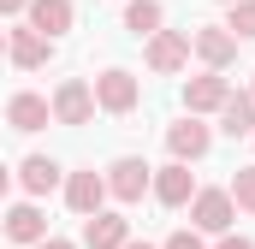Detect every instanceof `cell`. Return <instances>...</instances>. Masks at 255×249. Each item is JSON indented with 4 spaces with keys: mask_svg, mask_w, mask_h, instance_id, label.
<instances>
[{
    "mask_svg": "<svg viewBox=\"0 0 255 249\" xmlns=\"http://www.w3.org/2000/svg\"><path fill=\"white\" fill-rule=\"evenodd\" d=\"M136 101H142V83H136V71H125V65H107V71L95 77V107H101V113L125 119V113H136Z\"/></svg>",
    "mask_w": 255,
    "mask_h": 249,
    "instance_id": "obj_1",
    "label": "cell"
},
{
    "mask_svg": "<svg viewBox=\"0 0 255 249\" xmlns=\"http://www.w3.org/2000/svg\"><path fill=\"white\" fill-rule=\"evenodd\" d=\"M232 220H238V202H232V190H202L196 184L190 196V226L202 238H220V232H232Z\"/></svg>",
    "mask_w": 255,
    "mask_h": 249,
    "instance_id": "obj_2",
    "label": "cell"
},
{
    "mask_svg": "<svg viewBox=\"0 0 255 249\" xmlns=\"http://www.w3.org/2000/svg\"><path fill=\"white\" fill-rule=\"evenodd\" d=\"M148 184H154V166H148L142 154H119V160L107 166V196L125 202V208H130V202H142Z\"/></svg>",
    "mask_w": 255,
    "mask_h": 249,
    "instance_id": "obj_3",
    "label": "cell"
},
{
    "mask_svg": "<svg viewBox=\"0 0 255 249\" xmlns=\"http://www.w3.org/2000/svg\"><path fill=\"white\" fill-rule=\"evenodd\" d=\"M142 60H148V71H160V77L184 71L190 65V30H154L148 48H142Z\"/></svg>",
    "mask_w": 255,
    "mask_h": 249,
    "instance_id": "obj_4",
    "label": "cell"
},
{
    "mask_svg": "<svg viewBox=\"0 0 255 249\" xmlns=\"http://www.w3.org/2000/svg\"><path fill=\"white\" fill-rule=\"evenodd\" d=\"M54 124H89L95 119V83H83V77H65L60 89H54Z\"/></svg>",
    "mask_w": 255,
    "mask_h": 249,
    "instance_id": "obj_5",
    "label": "cell"
},
{
    "mask_svg": "<svg viewBox=\"0 0 255 249\" xmlns=\"http://www.w3.org/2000/svg\"><path fill=\"white\" fill-rule=\"evenodd\" d=\"M190 54L208 71H226V65L238 60V36L226 30V24H202V30H190Z\"/></svg>",
    "mask_w": 255,
    "mask_h": 249,
    "instance_id": "obj_6",
    "label": "cell"
},
{
    "mask_svg": "<svg viewBox=\"0 0 255 249\" xmlns=\"http://www.w3.org/2000/svg\"><path fill=\"white\" fill-rule=\"evenodd\" d=\"M166 148H172V160H202L208 148H214V130L202 124V113H184L178 124H166Z\"/></svg>",
    "mask_w": 255,
    "mask_h": 249,
    "instance_id": "obj_7",
    "label": "cell"
},
{
    "mask_svg": "<svg viewBox=\"0 0 255 249\" xmlns=\"http://www.w3.org/2000/svg\"><path fill=\"white\" fill-rule=\"evenodd\" d=\"M65 208H71L77 220H89L95 208H107V172H95V166L71 172V178H65Z\"/></svg>",
    "mask_w": 255,
    "mask_h": 249,
    "instance_id": "obj_8",
    "label": "cell"
},
{
    "mask_svg": "<svg viewBox=\"0 0 255 249\" xmlns=\"http://www.w3.org/2000/svg\"><path fill=\"white\" fill-rule=\"evenodd\" d=\"M154 202L160 208H190V196H196V172H190V160H166L160 172H154Z\"/></svg>",
    "mask_w": 255,
    "mask_h": 249,
    "instance_id": "obj_9",
    "label": "cell"
},
{
    "mask_svg": "<svg viewBox=\"0 0 255 249\" xmlns=\"http://www.w3.org/2000/svg\"><path fill=\"white\" fill-rule=\"evenodd\" d=\"M54 54V42L42 36V30H30V24H18V30H6V60L18 65V71H42Z\"/></svg>",
    "mask_w": 255,
    "mask_h": 249,
    "instance_id": "obj_10",
    "label": "cell"
},
{
    "mask_svg": "<svg viewBox=\"0 0 255 249\" xmlns=\"http://www.w3.org/2000/svg\"><path fill=\"white\" fill-rule=\"evenodd\" d=\"M0 232H6V238H12V244H42V238H48V214H42V208H36V196H30V202H18V208H6V220H0Z\"/></svg>",
    "mask_w": 255,
    "mask_h": 249,
    "instance_id": "obj_11",
    "label": "cell"
},
{
    "mask_svg": "<svg viewBox=\"0 0 255 249\" xmlns=\"http://www.w3.org/2000/svg\"><path fill=\"white\" fill-rule=\"evenodd\" d=\"M6 124H12V130H24V136H30V130H48V124H54L48 95H30V89H18V95L6 101Z\"/></svg>",
    "mask_w": 255,
    "mask_h": 249,
    "instance_id": "obj_12",
    "label": "cell"
},
{
    "mask_svg": "<svg viewBox=\"0 0 255 249\" xmlns=\"http://www.w3.org/2000/svg\"><path fill=\"white\" fill-rule=\"evenodd\" d=\"M125 238H130V220H125V214L95 208V214L83 220V249H125Z\"/></svg>",
    "mask_w": 255,
    "mask_h": 249,
    "instance_id": "obj_13",
    "label": "cell"
},
{
    "mask_svg": "<svg viewBox=\"0 0 255 249\" xmlns=\"http://www.w3.org/2000/svg\"><path fill=\"white\" fill-rule=\"evenodd\" d=\"M232 95V83H226V71H202L184 83V113H220V101Z\"/></svg>",
    "mask_w": 255,
    "mask_h": 249,
    "instance_id": "obj_14",
    "label": "cell"
},
{
    "mask_svg": "<svg viewBox=\"0 0 255 249\" xmlns=\"http://www.w3.org/2000/svg\"><path fill=\"white\" fill-rule=\"evenodd\" d=\"M24 18H30V30H42L48 42H60L65 30H71V18H77V12H71V0H30V6H24Z\"/></svg>",
    "mask_w": 255,
    "mask_h": 249,
    "instance_id": "obj_15",
    "label": "cell"
},
{
    "mask_svg": "<svg viewBox=\"0 0 255 249\" xmlns=\"http://www.w3.org/2000/svg\"><path fill=\"white\" fill-rule=\"evenodd\" d=\"M220 130L238 142V136H255V95L250 89H232L226 101H220Z\"/></svg>",
    "mask_w": 255,
    "mask_h": 249,
    "instance_id": "obj_16",
    "label": "cell"
},
{
    "mask_svg": "<svg viewBox=\"0 0 255 249\" xmlns=\"http://www.w3.org/2000/svg\"><path fill=\"white\" fill-rule=\"evenodd\" d=\"M18 184L30 190L36 202H42V196H54V190H60V160H54V154H30V160L18 166Z\"/></svg>",
    "mask_w": 255,
    "mask_h": 249,
    "instance_id": "obj_17",
    "label": "cell"
},
{
    "mask_svg": "<svg viewBox=\"0 0 255 249\" xmlns=\"http://www.w3.org/2000/svg\"><path fill=\"white\" fill-rule=\"evenodd\" d=\"M160 24H166V6H160V0H125V30H130V36L148 42Z\"/></svg>",
    "mask_w": 255,
    "mask_h": 249,
    "instance_id": "obj_18",
    "label": "cell"
},
{
    "mask_svg": "<svg viewBox=\"0 0 255 249\" xmlns=\"http://www.w3.org/2000/svg\"><path fill=\"white\" fill-rule=\"evenodd\" d=\"M226 30H232L238 42H255V0H232V6H226Z\"/></svg>",
    "mask_w": 255,
    "mask_h": 249,
    "instance_id": "obj_19",
    "label": "cell"
},
{
    "mask_svg": "<svg viewBox=\"0 0 255 249\" xmlns=\"http://www.w3.org/2000/svg\"><path fill=\"white\" fill-rule=\"evenodd\" d=\"M232 202H238V208H244V214H255V166H238V172H232Z\"/></svg>",
    "mask_w": 255,
    "mask_h": 249,
    "instance_id": "obj_20",
    "label": "cell"
},
{
    "mask_svg": "<svg viewBox=\"0 0 255 249\" xmlns=\"http://www.w3.org/2000/svg\"><path fill=\"white\" fill-rule=\"evenodd\" d=\"M160 249H208V244H202V232H196V226H184V232H172Z\"/></svg>",
    "mask_w": 255,
    "mask_h": 249,
    "instance_id": "obj_21",
    "label": "cell"
},
{
    "mask_svg": "<svg viewBox=\"0 0 255 249\" xmlns=\"http://www.w3.org/2000/svg\"><path fill=\"white\" fill-rule=\"evenodd\" d=\"M214 249H255V238H238V232H220V244Z\"/></svg>",
    "mask_w": 255,
    "mask_h": 249,
    "instance_id": "obj_22",
    "label": "cell"
},
{
    "mask_svg": "<svg viewBox=\"0 0 255 249\" xmlns=\"http://www.w3.org/2000/svg\"><path fill=\"white\" fill-rule=\"evenodd\" d=\"M30 249H77V244H65V238H42V244H30Z\"/></svg>",
    "mask_w": 255,
    "mask_h": 249,
    "instance_id": "obj_23",
    "label": "cell"
},
{
    "mask_svg": "<svg viewBox=\"0 0 255 249\" xmlns=\"http://www.w3.org/2000/svg\"><path fill=\"white\" fill-rule=\"evenodd\" d=\"M30 0H0V18H12V12H24Z\"/></svg>",
    "mask_w": 255,
    "mask_h": 249,
    "instance_id": "obj_24",
    "label": "cell"
},
{
    "mask_svg": "<svg viewBox=\"0 0 255 249\" xmlns=\"http://www.w3.org/2000/svg\"><path fill=\"white\" fill-rule=\"evenodd\" d=\"M6 190H12V166L0 160V196H6Z\"/></svg>",
    "mask_w": 255,
    "mask_h": 249,
    "instance_id": "obj_25",
    "label": "cell"
},
{
    "mask_svg": "<svg viewBox=\"0 0 255 249\" xmlns=\"http://www.w3.org/2000/svg\"><path fill=\"white\" fill-rule=\"evenodd\" d=\"M125 249H154V244H130V238H125Z\"/></svg>",
    "mask_w": 255,
    "mask_h": 249,
    "instance_id": "obj_26",
    "label": "cell"
},
{
    "mask_svg": "<svg viewBox=\"0 0 255 249\" xmlns=\"http://www.w3.org/2000/svg\"><path fill=\"white\" fill-rule=\"evenodd\" d=\"M0 60H6V30H0Z\"/></svg>",
    "mask_w": 255,
    "mask_h": 249,
    "instance_id": "obj_27",
    "label": "cell"
},
{
    "mask_svg": "<svg viewBox=\"0 0 255 249\" xmlns=\"http://www.w3.org/2000/svg\"><path fill=\"white\" fill-rule=\"evenodd\" d=\"M220 6H232V0H220Z\"/></svg>",
    "mask_w": 255,
    "mask_h": 249,
    "instance_id": "obj_28",
    "label": "cell"
},
{
    "mask_svg": "<svg viewBox=\"0 0 255 249\" xmlns=\"http://www.w3.org/2000/svg\"><path fill=\"white\" fill-rule=\"evenodd\" d=\"M250 95H255V83H250Z\"/></svg>",
    "mask_w": 255,
    "mask_h": 249,
    "instance_id": "obj_29",
    "label": "cell"
}]
</instances>
